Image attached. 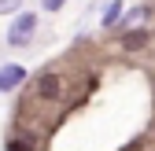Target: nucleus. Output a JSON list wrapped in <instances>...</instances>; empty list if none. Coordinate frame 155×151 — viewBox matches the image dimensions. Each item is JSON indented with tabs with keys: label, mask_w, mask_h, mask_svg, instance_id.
Here are the masks:
<instances>
[{
	"label": "nucleus",
	"mask_w": 155,
	"mask_h": 151,
	"mask_svg": "<svg viewBox=\"0 0 155 151\" xmlns=\"http://www.w3.org/2000/svg\"><path fill=\"white\" fill-rule=\"evenodd\" d=\"M33 33H37V18H33L30 11H22V15L11 22V30H8V44H15V48H18V44H30Z\"/></svg>",
	"instance_id": "nucleus-1"
},
{
	"label": "nucleus",
	"mask_w": 155,
	"mask_h": 151,
	"mask_svg": "<svg viewBox=\"0 0 155 151\" xmlns=\"http://www.w3.org/2000/svg\"><path fill=\"white\" fill-rule=\"evenodd\" d=\"M22 81H26V70L18 66V63H4V66H0V92H11Z\"/></svg>",
	"instance_id": "nucleus-2"
},
{
	"label": "nucleus",
	"mask_w": 155,
	"mask_h": 151,
	"mask_svg": "<svg viewBox=\"0 0 155 151\" xmlns=\"http://www.w3.org/2000/svg\"><path fill=\"white\" fill-rule=\"evenodd\" d=\"M118 15H122V0H107V8H104V26H114Z\"/></svg>",
	"instance_id": "nucleus-3"
},
{
	"label": "nucleus",
	"mask_w": 155,
	"mask_h": 151,
	"mask_svg": "<svg viewBox=\"0 0 155 151\" xmlns=\"http://www.w3.org/2000/svg\"><path fill=\"white\" fill-rule=\"evenodd\" d=\"M22 8V0H0V15H15Z\"/></svg>",
	"instance_id": "nucleus-4"
},
{
	"label": "nucleus",
	"mask_w": 155,
	"mask_h": 151,
	"mask_svg": "<svg viewBox=\"0 0 155 151\" xmlns=\"http://www.w3.org/2000/svg\"><path fill=\"white\" fill-rule=\"evenodd\" d=\"M63 4H67V0H41V8H45V11H59Z\"/></svg>",
	"instance_id": "nucleus-5"
},
{
	"label": "nucleus",
	"mask_w": 155,
	"mask_h": 151,
	"mask_svg": "<svg viewBox=\"0 0 155 151\" xmlns=\"http://www.w3.org/2000/svg\"><path fill=\"white\" fill-rule=\"evenodd\" d=\"M26 147H30V144H26V140H22V144H18V140H15V144H11V151H26Z\"/></svg>",
	"instance_id": "nucleus-6"
}]
</instances>
